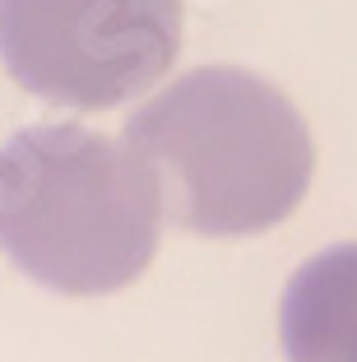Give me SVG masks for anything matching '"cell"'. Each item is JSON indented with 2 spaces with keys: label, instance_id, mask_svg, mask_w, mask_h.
<instances>
[{
  "label": "cell",
  "instance_id": "6da1fadb",
  "mask_svg": "<svg viewBox=\"0 0 357 362\" xmlns=\"http://www.w3.org/2000/svg\"><path fill=\"white\" fill-rule=\"evenodd\" d=\"M163 214L200 237H246L283 223L311 186L315 149L297 107L264 79L204 65L126 121Z\"/></svg>",
  "mask_w": 357,
  "mask_h": 362
},
{
  "label": "cell",
  "instance_id": "7a4b0ae2",
  "mask_svg": "<svg viewBox=\"0 0 357 362\" xmlns=\"http://www.w3.org/2000/svg\"><path fill=\"white\" fill-rule=\"evenodd\" d=\"M163 233V191L135 149L84 126L0 144V251L42 288L98 298L135 284Z\"/></svg>",
  "mask_w": 357,
  "mask_h": 362
},
{
  "label": "cell",
  "instance_id": "3957f363",
  "mask_svg": "<svg viewBox=\"0 0 357 362\" xmlns=\"http://www.w3.org/2000/svg\"><path fill=\"white\" fill-rule=\"evenodd\" d=\"M181 52V0H0V61L33 98L121 107Z\"/></svg>",
  "mask_w": 357,
  "mask_h": 362
},
{
  "label": "cell",
  "instance_id": "277c9868",
  "mask_svg": "<svg viewBox=\"0 0 357 362\" xmlns=\"http://www.w3.org/2000/svg\"><path fill=\"white\" fill-rule=\"evenodd\" d=\"M279 334L288 362H357V242L329 246L288 279Z\"/></svg>",
  "mask_w": 357,
  "mask_h": 362
}]
</instances>
